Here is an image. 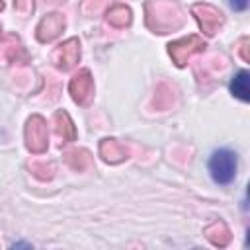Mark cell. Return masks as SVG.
<instances>
[{"instance_id": "cell-20", "label": "cell", "mask_w": 250, "mask_h": 250, "mask_svg": "<svg viewBox=\"0 0 250 250\" xmlns=\"http://www.w3.org/2000/svg\"><path fill=\"white\" fill-rule=\"evenodd\" d=\"M88 4H94V12H98V8H100L102 0H84V2H82V8H84V6H88Z\"/></svg>"}, {"instance_id": "cell-10", "label": "cell", "mask_w": 250, "mask_h": 250, "mask_svg": "<svg viewBox=\"0 0 250 250\" xmlns=\"http://www.w3.org/2000/svg\"><path fill=\"white\" fill-rule=\"evenodd\" d=\"M203 234H205V238H207L213 246H219V248H225V246H229V242H230V230H229L227 223L221 221V219L211 221V223L203 229Z\"/></svg>"}, {"instance_id": "cell-1", "label": "cell", "mask_w": 250, "mask_h": 250, "mask_svg": "<svg viewBox=\"0 0 250 250\" xmlns=\"http://www.w3.org/2000/svg\"><path fill=\"white\" fill-rule=\"evenodd\" d=\"M145 21L154 33H170L180 29L186 18L178 4L170 0H148L145 4Z\"/></svg>"}, {"instance_id": "cell-16", "label": "cell", "mask_w": 250, "mask_h": 250, "mask_svg": "<svg viewBox=\"0 0 250 250\" xmlns=\"http://www.w3.org/2000/svg\"><path fill=\"white\" fill-rule=\"evenodd\" d=\"M29 170L33 172V176L35 178H39V180H51L53 178V174H55V166L51 164V162H31L29 164Z\"/></svg>"}, {"instance_id": "cell-3", "label": "cell", "mask_w": 250, "mask_h": 250, "mask_svg": "<svg viewBox=\"0 0 250 250\" xmlns=\"http://www.w3.org/2000/svg\"><path fill=\"white\" fill-rule=\"evenodd\" d=\"M205 41L199 37V35H188L184 39H178V41H172L168 43V55L172 57L174 64L176 66H186L188 61L197 55V53H203L205 51Z\"/></svg>"}, {"instance_id": "cell-9", "label": "cell", "mask_w": 250, "mask_h": 250, "mask_svg": "<svg viewBox=\"0 0 250 250\" xmlns=\"http://www.w3.org/2000/svg\"><path fill=\"white\" fill-rule=\"evenodd\" d=\"M100 156L107 164H119L129 156V150L115 139H102L100 141Z\"/></svg>"}, {"instance_id": "cell-18", "label": "cell", "mask_w": 250, "mask_h": 250, "mask_svg": "<svg viewBox=\"0 0 250 250\" xmlns=\"http://www.w3.org/2000/svg\"><path fill=\"white\" fill-rule=\"evenodd\" d=\"M248 45H250V39L248 37H242L238 41V53H240V57H242L244 62H250V51H248L250 47Z\"/></svg>"}, {"instance_id": "cell-13", "label": "cell", "mask_w": 250, "mask_h": 250, "mask_svg": "<svg viewBox=\"0 0 250 250\" xmlns=\"http://www.w3.org/2000/svg\"><path fill=\"white\" fill-rule=\"evenodd\" d=\"M62 158L66 162L68 168H72L74 172H84L92 166V156L86 148H70L62 152Z\"/></svg>"}, {"instance_id": "cell-2", "label": "cell", "mask_w": 250, "mask_h": 250, "mask_svg": "<svg viewBox=\"0 0 250 250\" xmlns=\"http://www.w3.org/2000/svg\"><path fill=\"white\" fill-rule=\"evenodd\" d=\"M236 168H238V158H236V152L229 150V148H219L211 154V160H209V172H211V178L217 182V184H230L236 176Z\"/></svg>"}, {"instance_id": "cell-14", "label": "cell", "mask_w": 250, "mask_h": 250, "mask_svg": "<svg viewBox=\"0 0 250 250\" xmlns=\"http://www.w3.org/2000/svg\"><path fill=\"white\" fill-rule=\"evenodd\" d=\"M131 20H133V12H131V8L125 6V4H115V6H111V8L107 10V14H105V21H107L109 25L117 27V29H123V27H127V25H131Z\"/></svg>"}, {"instance_id": "cell-11", "label": "cell", "mask_w": 250, "mask_h": 250, "mask_svg": "<svg viewBox=\"0 0 250 250\" xmlns=\"http://www.w3.org/2000/svg\"><path fill=\"white\" fill-rule=\"evenodd\" d=\"M0 55L4 61L8 62H20V61H27V55L20 43V39L16 35H4L0 41Z\"/></svg>"}, {"instance_id": "cell-19", "label": "cell", "mask_w": 250, "mask_h": 250, "mask_svg": "<svg viewBox=\"0 0 250 250\" xmlns=\"http://www.w3.org/2000/svg\"><path fill=\"white\" fill-rule=\"evenodd\" d=\"M229 2L234 10H246L248 8V0H229Z\"/></svg>"}, {"instance_id": "cell-5", "label": "cell", "mask_w": 250, "mask_h": 250, "mask_svg": "<svg viewBox=\"0 0 250 250\" xmlns=\"http://www.w3.org/2000/svg\"><path fill=\"white\" fill-rule=\"evenodd\" d=\"M191 14L195 16L199 29L209 37L215 35L219 31V27L225 23V14L219 8H215L213 4H193Z\"/></svg>"}, {"instance_id": "cell-8", "label": "cell", "mask_w": 250, "mask_h": 250, "mask_svg": "<svg viewBox=\"0 0 250 250\" xmlns=\"http://www.w3.org/2000/svg\"><path fill=\"white\" fill-rule=\"evenodd\" d=\"M66 21H64V16L59 14V12H53V14H47L41 18V21L37 23L35 27V37L41 41V43H49L53 39H57L62 29H64Z\"/></svg>"}, {"instance_id": "cell-21", "label": "cell", "mask_w": 250, "mask_h": 250, "mask_svg": "<svg viewBox=\"0 0 250 250\" xmlns=\"http://www.w3.org/2000/svg\"><path fill=\"white\" fill-rule=\"evenodd\" d=\"M0 10H4V2L2 0H0Z\"/></svg>"}, {"instance_id": "cell-4", "label": "cell", "mask_w": 250, "mask_h": 250, "mask_svg": "<svg viewBox=\"0 0 250 250\" xmlns=\"http://www.w3.org/2000/svg\"><path fill=\"white\" fill-rule=\"evenodd\" d=\"M25 146L33 154H43L49 146V131L47 123L41 115H31L25 123Z\"/></svg>"}, {"instance_id": "cell-7", "label": "cell", "mask_w": 250, "mask_h": 250, "mask_svg": "<svg viewBox=\"0 0 250 250\" xmlns=\"http://www.w3.org/2000/svg\"><path fill=\"white\" fill-rule=\"evenodd\" d=\"M53 64L59 70H70L76 66V62L80 61V41L76 37H70L66 41H62L61 45L55 47L53 55H51Z\"/></svg>"}, {"instance_id": "cell-12", "label": "cell", "mask_w": 250, "mask_h": 250, "mask_svg": "<svg viewBox=\"0 0 250 250\" xmlns=\"http://www.w3.org/2000/svg\"><path fill=\"white\" fill-rule=\"evenodd\" d=\"M53 125H55V133L62 139V141H74L76 139V127L70 119V115L64 109H57L53 115Z\"/></svg>"}, {"instance_id": "cell-17", "label": "cell", "mask_w": 250, "mask_h": 250, "mask_svg": "<svg viewBox=\"0 0 250 250\" xmlns=\"http://www.w3.org/2000/svg\"><path fill=\"white\" fill-rule=\"evenodd\" d=\"M14 8L21 16H29L33 12V0H14Z\"/></svg>"}, {"instance_id": "cell-6", "label": "cell", "mask_w": 250, "mask_h": 250, "mask_svg": "<svg viewBox=\"0 0 250 250\" xmlns=\"http://www.w3.org/2000/svg\"><path fill=\"white\" fill-rule=\"evenodd\" d=\"M68 92H70V98L74 100V104H78V105H88L92 102V98H94V78H92L88 68L78 70L70 78Z\"/></svg>"}, {"instance_id": "cell-15", "label": "cell", "mask_w": 250, "mask_h": 250, "mask_svg": "<svg viewBox=\"0 0 250 250\" xmlns=\"http://www.w3.org/2000/svg\"><path fill=\"white\" fill-rule=\"evenodd\" d=\"M230 92L242 102H250V74L248 70H238L230 80Z\"/></svg>"}]
</instances>
